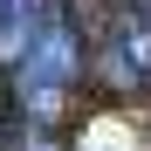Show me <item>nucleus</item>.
Here are the masks:
<instances>
[{
    "label": "nucleus",
    "instance_id": "f257e3e1",
    "mask_svg": "<svg viewBox=\"0 0 151 151\" xmlns=\"http://www.w3.org/2000/svg\"><path fill=\"white\" fill-rule=\"evenodd\" d=\"M76 83H83V35H76L69 7L55 0L48 21L35 28V41H28V55L7 69V89H14V110L28 124H55L69 110V89Z\"/></svg>",
    "mask_w": 151,
    "mask_h": 151
},
{
    "label": "nucleus",
    "instance_id": "f03ea898",
    "mask_svg": "<svg viewBox=\"0 0 151 151\" xmlns=\"http://www.w3.org/2000/svg\"><path fill=\"white\" fill-rule=\"evenodd\" d=\"M103 76L117 89H144L151 83V14H124L117 28L103 35Z\"/></svg>",
    "mask_w": 151,
    "mask_h": 151
},
{
    "label": "nucleus",
    "instance_id": "7ed1b4c3",
    "mask_svg": "<svg viewBox=\"0 0 151 151\" xmlns=\"http://www.w3.org/2000/svg\"><path fill=\"white\" fill-rule=\"evenodd\" d=\"M48 7H55V0H0V76L28 55V41L48 21Z\"/></svg>",
    "mask_w": 151,
    "mask_h": 151
}]
</instances>
